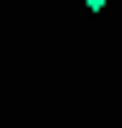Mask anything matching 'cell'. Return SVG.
Instances as JSON below:
<instances>
[{"mask_svg": "<svg viewBox=\"0 0 122 128\" xmlns=\"http://www.w3.org/2000/svg\"><path fill=\"white\" fill-rule=\"evenodd\" d=\"M81 6H87V12H105V6H111V0H81Z\"/></svg>", "mask_w": 122, "mask_h": 128, "instance_id": "1", "label": "cell"}]
</instances>
